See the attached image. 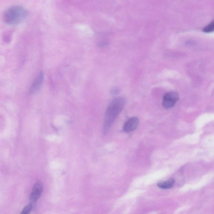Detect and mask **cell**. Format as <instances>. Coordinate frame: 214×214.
<instances>
[{
  "label": "cell",
  "instance_id": "1",
  "mask_svg": "<svg viewBox=\"0 0 214 214\" xmlns=\"http://www.w3.org/2000/svg\"><path fill=\"white\" fill-rule=\"evenodd\" d=\"M125 103V99L118 97L113 100L107 108L105 117L104 132L106 133L110 129L115 120L122 110Z\"/></svg>",
  "mask_w": 214,
  "mask_h": 214
},
{
  "label": "cell",
  "instance_id": "2",
  "mask_svg": "<svg viewBox=\"0 0 214 214\" xmlns=\"http://www.w3.org/2000/svg\"><path fill=\"white\" fill-rule=\"evenodd\" d=\"M28 14V12L25 8L19 6H15L9 8L4 13L3 21L7 25H17L25 20Z\"/></svg>",
  "mask_w": 214,
  "mask_h": 214
},
{
  "label": "cell",
  "instance_id": "3",
  "mask_svg": "<svg viewBox=\"0 0 214 214\" xmlns=\"http://www.w3.org/2000/svg\"><path fill=\"white\" fill-rule=\"evenodd\" d=\"M179 98V95L176 92H169L164 95L163 106L166 109H170L174 106Z\"/></svg>",
  "mask_w": 214,
  "mask_h": 214
},
{
  "label": "cell",
  "instance_id": "4",
  "mask_svg": "<svg viewBox=\"0 0 214 214\" xmlns=\"http://www.w3.org/2000/svg\"><path fill=\"white\" fill-rule=\"evenodd\" d=\"M43 187L42 183L38 182L34 184L32 192L30 196L31 202L34 204L41 197L43 192Z\"/></svg>",
  "mask_w": 214,
  "mask_h": 214
},
{
  "label": "cell",
  "instance_id": "5",
  "mask_svg": "<svg viewBox=\"0 0 214 214\" xmlns=\"http://www.w3.org/2000/svg\"><path fill=\"white\" fill-rule=\"evenodd\" d=\"M139 124V119L136 117H133L129 119L125 122L123 130L126 133H130L136 129Z\"/></svg>",
  "mask_w": 214,
  "mask_h": 214
},
{
  "label": "cell",
  "instance_id": "6",
  "mask_svg": "<svg viewBox=\"0 0 214 214\" xmlns=\"http://www.w3.org/2000/svg\"><path fill=\"white\" fill-rule=\"evenodd\" d=\"M43 79L44 74L42 72H40L31 86L30 89L31 94H35L39 90L43 82Z\"/></svg>",
  "mask_w": 214,
  "mask_h": 214
},
{
  "label": "cell",
  "instance_id": "7",
  "mask_svg": "<svg viewBox=\"0 0 214 214\" xmlns=\"http://www.w3.org/2000/svg\"><path fill=\"white\" fill-rule=\"evenodd\" d=\"M175 180L170 179L165 182H162L158 183L157 185L159 188L163 189H169L173 187L174 185Z\"/></svg>",
  "mask_w": 214,
  "mask_h": 214
},
{
  "label": "cell",
  "instance_id": "8",
  "mask_svg": "<svg viewBox=\"0 0 214 214\" xmlns=\"http://www.w3.org/2000/svg\"><path fill=\"white\" fill-rule=\"evenodd\" d=\"M34 204L32 203V202H30L24 208V209L22 211L21 214H28L30 213L31 211H32V209H33V207L34 206Z\"/></svg>",
  "mask_w": 214,
  "mask_h": 214
},
{
  "label": "cell",
  "instance_id": "9",
  "mask_svg": "<svg viewBox=\"0 0 214 214\" xmlns=\"http://www.w3.org/2000/svg\"><path fill=\"white\" fill-rule=\"evenodd\" d=\"M214 29V21H213L211 23H210L209 25H208V26H205L203 29V31L204 32H205V33H210V32L213 31Z\"/></svg>",
  "mask_w": 214,
  "mask_h": 214
}]
</instances>
